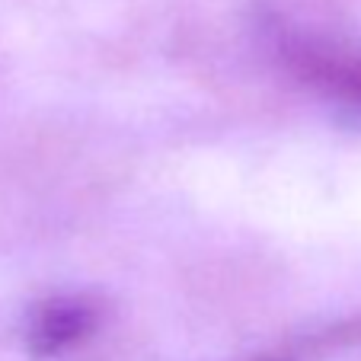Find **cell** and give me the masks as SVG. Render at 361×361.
<instances>
[{
	"label": "cell",
	"mask_w": 361,
	"mask_h": 361,
	"mask_svg": "<svg viewBox=\"0 0 361 361\" xmlns=\"http://www.w3.org/2000/svg\"><path fill=\"white\" fill-rule=\"evenodd\" d=\"M99 326V304L87 294H58L35 307L26 320V348L35 358H48L83 342Z\"/></svg>",
	"instance_id": "obj_1"
}]
</instances>
